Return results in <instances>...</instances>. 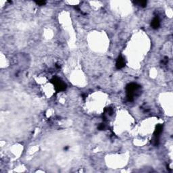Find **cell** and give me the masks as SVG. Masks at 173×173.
I'll return each instance as SVG.
<instances>
[{"label": "cell", "instance_id": "5b68a950", "mask_svg": "<svg viewBox=\"0 0 173 173\" xmlns=\"http://www.w3.org/2000/svg\"><path fill=\"white\" fill-rule=\"evenodd\" d=\"M136 4H138L139 6H141V7H145L147 6V2L145 1H142V2H136Z\"/></svg>", "mask_w": 173, "mask_h": 173}, {"label": "cell", "instance_id": "3957f363", "mask_svg": "<svg viewBox=\"0 0 173 173\" xmlns=\"http://www.w3.org/2000/svg\"><path fill=\"white\" fill-rule=\"evenodd\" d=\"M152 27L153 29H158V27H160V19H159V18L156 16V17L154 18V19L152 20Z\"/></svg>", "mask_w": 173, "mask_h": 173}, {"label": "cell", "instance_id": "8992f818", "mask_svg": "<svg viewBox=\"0 0 173 173\" xmlns=\"http://www.w3.org/2000/svg\"><path fill=\"white\" fill-rule=\"evenodd\" d=\"M36 3L38 5H39V6H43V5L45 4V1H38V2H36Z\"/></svg>", "mask_w": 173, "mask_h": 173}, {"label": "cell", "instance_id": "277c9868", "mask_svg": "<svg viewBox=\"0 0 173 173\" xmlns=\"http://www.w3.org/2000/svg\"><path fill=\"white\" fill-rule=\"evenodd\" d=\"M162 129H163V127L162 125H158L157 127H156V129L155 130V132H154V137H157V138H159V136L160 135V134L162 132Z\"/></svg>", "mask_w": 173, "mask_h": 173}, {"label": "cell", "instance_id": "52a82bcc", "mask_svg": "<svg viewBox=\"0 0 173 173\" xmlns=\"http://www.w3.org/2000/svg\"><path fill=\"white\" fill-rule=\"evenodd\" d=\"M104 128H105V126H104V125H103V124H101V125L99 126V129H100V130H103V129H104Z\"/></svg>", "mask_w": 173, "mask_h": 173}, {"label": "cell", "instance_id": "6da1fadb", "mask_svg": "<svg viewBox=\"0 0 173 173\" xmlns=\"http://www.w3.org/2000/svg\"><path fill=\"white\" fill-rule=\"evenodd\" d=\"M52 83H54V85H55L56 91H58V92H60V91H62L66 89V85H65V83H64L62 81H60V79H58L57 77H55L52 80Z\"/></svg>", "mask_w": 173, "mask_h": 173}, {"label": "cell", "instance_id": "7a4b0ae2", "mask_svg": "<svg viewBox=\"0 0 173 173\" xmlns=\"http://www.w3.org/2000/svg\"><path fill=\"white\" fill-rule=\"evenodd\" d=\"M125 66V62L124 58L122 56H119L117 59L116 64V66L118 69H121Z\"/></svg>", "mask_w": 173, "mask_h": 173}]
</instances>
